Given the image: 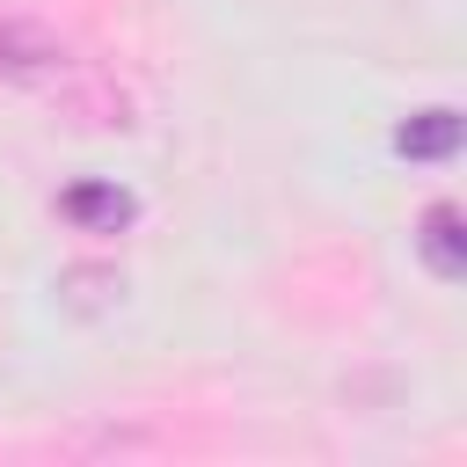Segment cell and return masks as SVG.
Instances as JSON below:
<instances>
[{
    "instance_id": "cell-1",
    "label": "cell",
    "mask_w": 467,
    "mask_h": 467,
    "mask_svg": "<svg viewBox=\"0 0 467 467\" xmlns=\"http://www.w3.org/2000/svg\"><path fill=\"white\" fill-rule=\"evenodd\" d=\"M58 219H66V226H80V234H124V226L139 219V197H131L124 182L88 175V182L58 190Z\"/></svg>"
},
{
    "instance_id": "cell-2",
    "label": "cell",
    "mask_w": 467,
    "mask_h": 467,
    "mask_svg": "<svg viewBox=\"0 0 467 467\" xmlns=\"http://www.w3.org/2000/svg\"><path fill=\"white\" fill-rule=\"evenodd\" d=\"M416 255L438 285H460L467 277V226H460V204H431L416 219Z\"/></svg>"
},
{
    "instance_id": "cell-3",
    "label": "cell",
    "mask_w": 467,
    "mask_h": 467,
    "mask_svg": "<svg viewBox=\"0 0 467 467\" xmlns=\"http://www.w3.org/2000/svg\"><path fill=\"white\" fill-rule=\"evenodd\" d=\"M394 146L409 153V161H452L460 153V109H416L401 131H394Z\"/></svg>"
},
{
    "instance_id": "cell-4",
    "label": "cell",
    "mask_w": 467,
    "mask_h": 467,
    "mask_svg": "<svg viewBox=\"0 0 467 467\" xmlns=\"http://www.w3.org/2000/svg\"><path fill=\"white\" fill-rule=\"evenodd\" d=\"M58 299H66L73 314H102V306H117V299H124V277H117V270H88V263H80V270H66V277H58Z\"/></svg>"
}]
</instances>
